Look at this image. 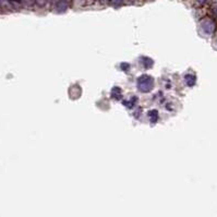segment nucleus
I'll return each instance as SVG.
<instances>
[{
    "label": "nucleus",
    "instance_id": "obj_1",
    "mask_svg": "<svg viewBox=\"0 0 217 217\" xmlns=\"http://www.w3.org/2000/svg\"><path fill=\"white\" fill-rule=\"evenodd\" d=\"M154 85L153 79L150 76H142L138 80V86L141 92H150Z\"/></svg>",
    "mask_w": 217,
    "mask_h": 217
},
{
    "label": "nucleus",
    "instance_id": "obj_2",
    "mask_svg": "<svg viewBox=\"0 0 217 217\" xmlns=\"http://www.w3.org/2000/svg\"><path fill=\"white\" fill-rule=\"evenodd\" d=\"M56 8H57L58 12H64L68 9V3H67L66 0H59L56 4Z\"/></svg>",
    "mask_w": 217,
    "mask_h": 217
},
{
    "label": "nucleus",
    "instance_id": "obj_3",
    "mask_svg": "<svg viewBox=\"0 0 217 217\" xmlns=\"http://www.w3.org/2000/svg\"><path fill=\"white\" fill-rule=\"evenodd\" d=\"M109 4H111L112 7H119L123 3V0H108Z\"/></svg>",
    "mask_w": 217,
    "mask_h": 217
},
{
    "label": "nucleus",
    "instance_id": "obj_4",
    "mask_svg": "<svg viewBox=\"0 0 217 217\" xmlns=\"http://www.w3.org/2000/svg\"><path fill=\"white\" fill-rule=\"evenodd\" d=\"M198 1H200V2H201V3H203V2H204V1H205V0H198Z\"/></svg>",
    "mask_w": 217,
    "mask_h": 217
}]
</instances>
